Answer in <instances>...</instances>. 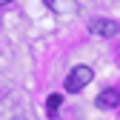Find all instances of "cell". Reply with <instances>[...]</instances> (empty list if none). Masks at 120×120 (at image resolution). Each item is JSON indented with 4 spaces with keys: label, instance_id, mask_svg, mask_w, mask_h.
<instances>
[{
    "label": "cell",
    "instance_id": "cell-1",
    "mask_svg": "<svg viewBox=\"0 0 120 120\" xmlns=\"http://www.w3.org/2000/svg\"><path fill=\"white\" fill-rule=\"evenodd\" d=\"M89 80H92V69H89V66H74V69L69 71V77H66L63 86H66L69 94H74V92H80Z\"/></svg>",
    "mask_w": 120,
    "mask_h": 120
},
{
    "label": "cell",
    "instance_id": "cell-2",
    "mask_svg": "<svg viewBox=\"0 0 120 120\" xmlns=\"http://www.w3.org/2000/svg\"><path fill=\"white\" fill-rule=\"evenodd\" d=\"M89 32L100 34V37H114L120 32V23L112 20V17H92V20H89Z\"/></svg>",
    "mask_w": 120,
    "mask_h": 120
},
{
    "label": "cell",
    "instance_id": "cell-3",
    "mask_svg": "<svg viewBox=\"0 0 120 120\" xmlns=\"http://www.w3.org/2000/svg\"><path fill=\"white\" fill-rule=\"evenodd\" d=\"M120 106V92L117 89H103L97 94V109H117Z\"/></svg>",
    "mask_w": 120,
    "mask_h": 120
},
{
    "label": "cell",
    "instance_id": "cell-4",
    "mask_svg": "<svg viewBox=\"0 0 120 120\" xmlns=\"http://www.w3.org/2000/svg\"><path fill=\"white\" fill-rule=\"evenodd\" d=\"M46 109H49V117H54V114H57V109H60V94H52V97H49Z\"/></svg>",
    "mask_w": 120,
    "mask_h": 120
},
{
    "label": "cell",
    "instance_id": "cell-5",
    "mask_svg": "<svg viewBox=\"0 0 120 120\" xmlns=\"http://www.w3.org/2000/svg\"><path fill=\"white\" fill-rule=\"evenodd\" d=\"M9 3H11V0H0V6H9Z\"/></svg>",
    "mask_w": 120,
    "mask_h": 120
}]
</instances>
